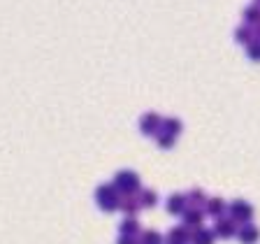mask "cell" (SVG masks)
Masks as SVG:
<instances>
[{"label":"cell","mask_w":260,"mask_h":244,"mask_svg":"<svg viewBox=\"0 0 260 244\" xmlns=\"http://www.w3.org/2000/svg\"><path fill=\"white\" fill-rule=\"evenodd\" d=\"M95 200H98V205L103 207L105 211H116V209H119L121 198H119V191H116V186L109 184V186H100V189H98Z\"/></svg>","instance_id":"cell-1"},{"label":"cell","mask_w":260,"mask_h":244,"mask_svg":"<svg viewBox=\"0 0 260 244\" xmlns=\"http://www.w3.org/2000/svg\"><path fill=\"white\" fill-rule=\"evenodd\" d=\"M114 186H116V191H121L125 198H130L135 191H140V177H137L133 170H123V172L116 174Z\"/></svg>","instance_id":"cell-2"},{"label":"cell","mask_w":260,"mask_h":244,"mask_svg":"<svg viewBox=\"0 0 260 244\" xmlns=\"http://www.w3.org/2000/svg\"><path fill=\"white\" fill-rule=\"evenodd\" d=\"M228 211H230V219L235 223H244V226L251 223V219H253V207L246 200H235L233 205L228 207Z\"/></svg>","instance_id":"cell-3"},{"label":"cell","mask_w":260,"mask_h":244,"mask_svg":"<svg viewBox=\"0 0 260 244\" xmlns=\"http://www.w3.org/2000/svg\"><path fill=\"white\" fill-rule=\"evenodd\" d=\"M237 223L233 221V219H218L216 221V226H214V235H216V237H223V239H230V237H235V235H237Z\"/></svg>","instance_id":"cell-4"},{"label":"cell","mask_w":260,"mask_h":244,"mask_svg":"<svg viewBox=\"0 0 260 244\" xmlns=\"http://www.w3.org/2000/svg\"><path fill=\"white\" fill-rule=\"evenodd\" d=\"M160 126H162L160 116H158V114H153V112L144 114V116H142V121H140V128H142V133H146V135H153V133H160Z\"/></svg>","instance_id":"cell-5"},{"label":"cell","mask_w":260,"mask_h":244,"mask_svg":"<svg viewBox=\"0 0 260 244\" xmlns=\"http://www.w3.org/2000/svg\"><path fill=\"white\" fill-rule=\"evenodd\" d=\"M181 217H184V226L186 228H193V230H198V228H202V221H205V211H202V209H195V207H188V209H186Z\"/></svg>","instance_id":"cell-6"},{"label":"cell","mask_w":260,"mask_h":244,"mask_svg":"<svg viewBox=\"0 0 260 244\" xmlns=\"http://www.w3.org/2000/svg\"><path fill=\"white\" fill-rule=\"evenodd\" d=\"M165 244H190V230L186 226L172 228L165 237Z\"/></svg>","instance_id":"cell-7"},{"label":"cell","mask_w":260,"mask_h":244,"mask_svg":"<svg viewBox=\"0 0 260 244\" xmlns=\"http://www.w3.org/2000/svg\"><path fill=\"white\" fill-rule=\"evenodd\" d=\"M237 237L242 244H255L260 239V228L253 226V223H246V226H242L237 230Z\"/></svg>","instance_id":"cell-8"},{"label":"cell","mask_w":260,"mask_h":244,"mask_svg":"<svg viewBox=\"0 0 260 244\" xmlns=\"http://www.w3.org/2000/svg\"><path fill=\"white\" fill-rule=\"evenodd\" d=\"M188 209V200H186V195L181 193H174L168 198V211L170 214H184Z\"/></svg>","instance_id":"cell-9"},{"label":"cell","mask_w":260,"mask_h":244,"mask_svg":"<svg viewBox=\"0 0 260 244\" xmlns=\"http://www.w3.org/2000/svg\"><path fill=\"white\" fill-rule=\"evenodd\" d=\"M205 209H207V214H209V217L223 219L228 205H225V200H223V198H209V200H207V205H205Z\"/></svg>","instance_id":"cell-10"},{"label":"cell","mask_w":260,"mask_h":244,"mask_svg":"<svg viewBox=\"0 0 260 244\" xmlns=\"http://www.w3.org/2000/svg\"><path fill=\"white\" fill-rule=\"evenodd\" d=\"M214 230H209V228H198V230H193L190 233V244H214Z\"/></svg>","instance_id":"cell-11"},{"label":"cell","mask_w":260,"mask_h":244,"mask_svg":"<svg viewBox=\"0 0 260 244\" xmlns=\"http://www.w3.org/2000/svg\"><path fill=\"white\" fill-rule=\"evenodd\" d=\"M119 230H121V237H133V235L140 233V223H137L135 217H130V219H125V221H121Z\"/></svg>","instance_id":"cell-12"},{"label":"cell","mask_w":260,"mask_h":244,"mask_svg":"<svg viewBox=\"0 0 260 244\" xmlns=\"http://www.w3.org/2000/svg\"><path fill=\"white\" fill-rule=\"evenodd\" d=\"M235 40L249 47V44L255 40V38H253V28H251V26H246V23H244V26H239L237 30H235Z\"/></svg>","instance_id":"cell-13"},{"label":"cell","mask_w":260,"mask_h":244,"mask_svg":"<svg viewBox=\"0 0 260 244\" xmlns=\"http://www.w3.org/2000/svg\"><path fill=\"white\" fill-rule=\"evenodd\" d=\"M137 202H140V207L149 209V207H153L158 202V195L153 193L151 189H144V191H140V195H137Z\"/></svg>","instance_id":"cell-14"},{"label":"cell","mask_w":260,"mask_h":244,"mask_svg":"<svg viewBox=\"0 0 260 244\" xmlns=\"http://www.w3.org/2000/svg\"><path fill=\"white\" fill-rule=\"evenodd\" d=\"M244 21H246V26H260V3L244 10Z\"/></svg>","instance_id":"cell-15"},{"label":"cell","mask_w":260,"mask_h":244,"mask_svg":"<svg viewBox=\"0 0 260 244\" xmlns=\"http://www.w3.org/2000/svg\"><path fill=\"white\" fill-rule=\"evenodd\" d=\"M186 200H188V205H190V207H195V209H200L202 205H207V198H205V193H202L200 189L190 191V193L186 195Z\"/></svg>","instance_id":"cell-16"},{"label":"cell","mask_w":260,"mask_h":244,"mask_svg":"<svg viewBox=\"0 0 260 244\" xmlns=\"http://www.w3.org/2000/svg\"><path fill=\"white\" fill-rule=\"evenodd\" d=\"M137 244H165V239H162V235L156 233V230H144V233L140 235V242Z\"/></svg>","instance_id":"cell-17"},{"label":"cell","mask_w":260,"mask_h":244,"mask_svg":"<svg viewBox=\"0 0 260 244\" xmlns=\"http://www.w3.org/2000/svg\"><path fill=\"white\" fill-rule=\"evenodd\" d=\"M119 209H121V211H125V214H130V217H133V214H135V211L140 209V202H137V198H133V195H130V198H121V202H119Z\"/></svg>","instance_id":"cell-18"},{"label":"cell","mask_w":260,"mask_h":244,"mask_svg":"<svg viewBox=\"0 0 260 244\" xmlns=\"http://www.w3.org/2000/svg\"><path fill=\"white\" fill-rule=\"evenodd\" d=\"M160 128H162V133H170V135L177 137L179 133H181V128H184V126H181V121H179V119H165Z\"/></svg>","instance_id":"cell-19"},{"label":"cell","mask_w":260,"mask_h":244,"mask_svg":"<svg viewBox=\"0 0 260 244\" xmlns=\"http://www.w3.org/2000/svg\"><path fill=\"white\" fill-rule=\"evenodd\" d=\"M158 146H162V149H170V146H174V140L177 137L174 135H170V133H158Z\"/></svg>","instance_id":"cell-20"},{"label":"cell","mask_w":260,"mask_h":244,"mask_svg":"<svg viewBox=\"0 0 260 244\" xmlns=\"http://www.w3.org/2000/svg\"><path fill=\"white\" fill-rule=\"evenodd\" d=\"M246 54H249L251 60H258L260 63V40H253V42L246 47Z\"/></svg>","instance_id":"cell-21"},{"label":"cell","mask_w":260,"mask_h":244,"mask_svg":"<svg viewBox=\"0 0 260 244\" xmlns=\"http://www.w3.org/2000/svg\"><path fill=\"white\" fill-rule=\"evenodd\" d=\"M119 244H137V242H135L133 237H121V239H119Z\"/></svg>","instance_id":"cell-22"},{"label":"cell","mask_w":260,"mask_h":244,"mask_svg":"<svg viewBox=\"0 0 260 244\" xmlns=\"http://www.w3.org/2000/svg\"><path fill=\"white\" fill-rule=\"evenodd\" d=\"M258 40H260V26H258Z\"/></svg>","instance_id":"cell-23"}]
</instances>
